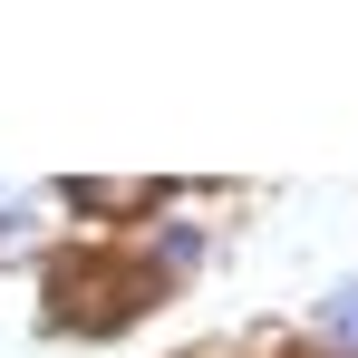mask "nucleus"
Masks as SVG:
<instances>
[{
    "instance_id": "1",
    "label": "nucleus",
    "mask_w": 358,
    "mask_h": 358,
    "mask_svg": "<svg viewBox=\"0 0 358 358\" xmlns=\"http://www.w3.org/2000/svg\"><path fill=\"white\" fill-rule=\"evenodd\" d=\"M320 339L358 358V281H349V291H329V310H320Z\"/></svg>"
}]
</instances>
